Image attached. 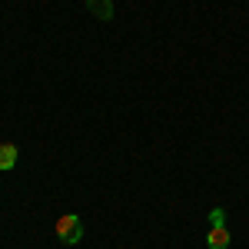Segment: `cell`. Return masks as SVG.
<instances>
[{
    "instance_id": "cell-2",
    "label": "cell",
    "mask_w": 249,
    "mask_h": 249,
    "mask_svg": "<svg viewBox=\"0 0 249 249\" xmlns=\"http://www.w3.org/2000/svg\"><path fill=\"white\" fill-rule=\"evenodd\" d=\"M87 10L96 20H113V0H87Z\"/></svg>"
},
{
    "instance_id": "cell-3",
    "label": "cell",
    "mask_w": 249,
    "mask_h": 249,
    "mask_svg": "<svg viewBox=\"0 0 249 249\" xmlns=\"http://www.w3.org/2000/svg\"><path fill=\"white\" fill-rule=\"evenodd\" d=\"M206 246L210 249H230V232H226V226H213L210 236H206Z\"/></svg>"
},
{
    "instance_id": "cell-4",
    "label": "cell",
    "mask_w": 249,
    "mask_h": 249,
    "mask_svg": "<svg viewBox=\"0 0 249 249\" xmlns=\"http://www.w3.org/2000/svg\"><path fill=\"white\" fill-rule=\"evenodd\" d=\"M14 166H17V146H14V143H3V146H0V170L10 173Z\"/></svg>"
},
{
    "instance_id": "cell-5",
    "label": "cell",
    "mask_w": 249,
    "mask_h": 249,
    "mask_svg": "<svg viewBox=\"0 0 249 249\" xmlns=\"http://www.w3.org/2000/svg\"><path fill=\"white\" fill-rule=\"evenodd\" d=\"M210 223H213V226H226V210H219V206H216V210L210 213Z\"/></svg>"
},
{
    "instance_id": "cell-1",
    "label": "cell",
    "mask_w": 249,
    "mask_h": 249,
    "mask_svg": "<svg viewBox=\"0 0 249 249\" xmlns=\"http://www.w3.org/2000/svg\"><path fill=\"white\" fill-rule=\"evenodd\" d=\"M57 236H60V243H63V246L80 243V236H83V223H80V216H73V213L60 216V219H57Z\"/></svg>"
}]
</instances>
